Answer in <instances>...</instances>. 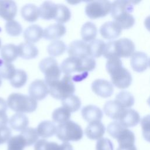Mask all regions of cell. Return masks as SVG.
Instances as JSON below:
<instances>
[{
    "mask_svg": "<svg viewBox=\"0 0 150 150\" xmlns=\"http://www.w3.org/2000/svg\"><path fill=\"white\" fill-rule=\"evenodd\" d=\"M66 32V27L60 23L52 24L43 30V37L46 40H56L62 37Z\"/></svg>",
    "mask_w": 150,
    "mask_h": 150,
    "instance_id": "obj_20",
    "label": "cell"
},
{
    "mask_svg": "<svg viewBox=\"0 0 150 150\" xmlns=\"http://www.w3.org/2000/svg\"><path fill=\"white\" fill-rule=\"evenodd\" d=\"M140 122L142 136L145 141L150 142V114L144 116Z\"/></svg>",
    "mask_w": 150,
    "mask_h": 150,
    "instance_id": "obj_42",
    "label": "cell"
},
{
    "mask_svg": "<svg viewBox=\"0 0 150 150\" xmlns=\"http://www.w3.org/2000/svg\"><path fill=\"white\" fill-rule=\"evenodd\" d=\"M105 67L107 71L110 75L112 84L116 87L125 89L131 84V74L122 66L120 58L112 57L108 59Z\"/></svg>",
    "mask_w": 150,
    "mask_h": 150,
    "instance_id": "obj_2",
    "label": "cell"
},
{
    "mask_svg": "<svg viewBox=\"0 0 150 150\" xmlns=\"http://www.w3.org/2000/svg\"><path fill=\"white\" fill-rule=\"evenodd\" d=\"M124 127H123L119 122L114 121L110 122L107 127V132L108 134L113 138L115 139V137L120 132V131Z\"/></svg>",
    "mask_w": 150,
    "mask_h": 150,
    "instance_id": "obj_44",
    "label": "cell"
},
{
    "mask_svg": "<svg viewBox=\"0 0 150 150\" xmlns=\"http://www.w3.org/2000/svg\"><path fill=\"white\" fill-rule=\"evenodd\" d=\"M49 93L52 97L57 100H63L75 91V87L71 75L65 74L61 80L54 82L49 86Z\"/></svg>",
    "mask_w": 150,
    "mask_h": 150,
    "instance_id": "obj_7",
    "label": "cell"
},
{
    "mask_svg": "<svg viewBox=\"0 0 150 150\" xmlns=\"http://www.w3.org/2000/svg\"><path fill=\"white\" fill-rule=\"evenodd\" d=\"M56 137L63 142L69 141H78L83 136L81 127L75 122L69 120L57 126Z\"/></svg>",
    "mask_w": 150,
    "mask_h": 150,
    "instance_id": "obj_6",
    "label": "cell"
},
{
    "mask_svg": "<svg viewBox=\"0 0 150 150\" xmlns=\"http://www.w3.org/2000/svg\"><path fill=\"white\" fill-rule=\"evenodd\" d=\"M105 128L101 121L90 122L85 129V134L88 138L93 140H98L104 135Z\"/></svg>",
    "mask_w": 150,
    "mask_h": 150,
    "instance_id": "obj_17",
    "label": "cell"
},
{
    "mask_svg": "<svg viewBox=\"0 0 150 150\" xmlns=\"http://www.w3.org/2000/svg\"><path fill=\"white\" fill-rule=\"evenodd\" d=\"M130 64L135 71L142 72L149 66V59L147 54L141 51L135 52L131 56Z\"/></svg>",
    "mask_w": 150,
    "mask_h": 150,
    "instance_id": "obj_13",
    "label": "cell"
},
{
    "mask_svg": "<svg viewBox=\"0 0 150 150\" xmlns=\"http://www.w3.org/2000/svg\"><path fill=\"white\" fill-rule=\"evenodd\" d=\"M27 74L21 69H16L15 74L9 80L11 86L15 88H21L23 87L27 81Z\"/></svg>",
    "mask_w": 150,
    "mask_h": 150,
    "instance_id": "obj_37",
    "label": "cell"
},
{
    "mask_svg": "<svg viewBox=\"0 0 150 150\" xmlns=\"http://www.w3.org/2000/svg\"><path fill=\"white\" fill-rule=\"evenodd\" d=\"M95 59L90 56L82 57H69L60 64L61 71L66 75L74 72H82L87 74L96 67Z\"/></svg>",
    "mask_w": 150,
    "mask_h": 150,
    "instance_id": "obj_3",
    "label": "cell"
},
{
    "mask_svg": "<svg viewBox=\"0 0 150 150\" xmlns=\"http://www.w3.org/2000/svg\"><path fill=\"white\" fill-rule=\"evenodd\" d=\"M117 150H137V149L134 144L126 146H118Z\"/></svg>",
    "mask_w": 150,
    "mask_h": 150,
    "instance_id": "obj_48",
    "label": "cell"
},
{
    "mask_svg": "<svg viewBox=\"0 0 150 150\" xmlns=\"http://www.w3.org/2000/svg\"><path fill=\"white\" fill-rule=\"evenodd\" d=\"M135 49V44L131 39L120 38L106 43L103 55L107 59L112 57L127 58L132 55Z\"/></svg>",
    "mask_w": 150,
    "mask_h": 150,
    "instance_id": "obj_4",
    "label": "cell"
},
{
    "mask_svg": "<svg viewBox=\"0 0 150 150\" xmlns=\"http://www.w3.org/2000/svg\"><path fill=\"white\" fill-rule=\"evenodd\" d=\"M7 104L12 110L18 112H32L37 108V101L31 97L21 93H12L7 98Z\"/></svg>",
    "mask_w": 150,
    "mask_h": 150,
    "instance_id": "obj_5",
    "label": "cell"
},
{
    "mask_svg": "<svg viewBox=\"0 0 150 150\" xmlns=\"http://www.w3.org/2000/svg\"><path fill=\"white\" fill-rule=\"evenodd\" d=\"M61 145L55 142H49L45 139L38 140L34 145V150H61Z\"/></svg>",
    "mask_w": 150,
    "mask_h": 150,
    "instance_id": "obj_40",
    "label": "cell"
},
{
    "mask_svg": "<svg viewBox=\"0 0 150 150\" xmlns=\"http://www.w3.org/2000/svg\"><path fill=\"white\" fill-rule=\"evenodd\" d=\"M125 110V108L115 100L107 101L103 107V111L105 115L115 121L119 120Z\"/></svg>",
    "mask_w": 150,
    "mask_h": 150,
    "instance_id": "obj_15",
    "label": "cell"
},
{
    "mask_svg": "<svg viewBox=\"0 0 150 150\" xmlns=\"http://www.w3.org/2000/svg\"><path fill=\"white\" fill-rule=\"evenodd\" d=\"M1 84H2V80H1V76H0V86H1Z\"/></svg>",
    "mask_w": 150,
    "mask_h": 150,
    "instance_id": "obj_52",
    "label": "cell"
},
{
    "mask_svg": "<svg viewBox=\"0 0 150 150\" xmlns=\"http://www.w3.org/2000/svg\"><path fill=\"white\" fill-rule=\"evenodd\" d=\"M139 2L131 1H115L112 3L111 15L122 29H129L135 23V18L132 15L134 5Z\"/></svg>",
    "mask_w": 150,
    "mask_h": 150,
    "instance_id": "obj_1",
    "label": "cell"
},
{
    "mask_svg": "<svg viewBox=\"0 0 150 150\" xmlns=\"http://www.w3.org/2000/svg\"><path fill=\"white\" fill-rule=\"evenodd\" d=\"M70 116V112L63 107L55 109L52 113L53 121L59 124L68 121Z\"/></svg>",
    "mask_w": 150,
    "mask_h": 150,
    "instance_id": "obj_34",
    "label": "cell"
},
{
    "mask_svg": "<svg viewBox=\"0 0 150 150\" xmlns=\"http://www.w3.org/2000/svg\"><path fill=\"white\" fill-rule=\"evenodd\" d=\"M115 100L125 108H129L135 103L133 95L127 91H122L118 93L115 96Z\"/></svg>",
    "mask_w": 150,
    "mask_h": 150,
    "instance_id": "obj_32",
    "label": "cell"
},
{
    "mask_svg": "<svg viewBox=\"0 0 150 150\" xmlns=\"http://www.w3.org/2000/svg\"><path fill=\"white\" fill-rule=\"evenodd\" d=\"M21 13L22 17L29 22H35L39 16V8L35 5L32 4L23 6L21 10Z\"/></svg>",
    "mask_w": 150,
    "mask_h": 150,
    "instance_id": "obj_27",
    "label": "cell"
},
{
    "mask_svg": "<svg viewBox=\"0 0 150 150\" xmlns=\"http://www.w3.org/2000/svg\"><path fill=\"white\" fill-rule=\"evenodd\" d=\"M67 53L69 57L89 56L88 43L81 40H74L69 44L67 48Z\"/></svg>",
    "mask_w": 150,
    "mask_h": 150,
    "instance_id": "obj_18",
    "label": "cell"
},
{
    "mask_svg": "<svg viewBox=\"0 0 150 150\" xmlns=\"http://www.w3.org/2000/svg\"><path fill=\"white\" fill-rule=\"evenodd\" d=\"M9 124L12 129L17 131H22L29 124V119L23 113L13 114L9 120Z\"/></svg>",
    "mask_w": 150,
    "mask_h": 150,
    "instance_id": "obj_24",
    "label": "cell"
},
{
    "mask_svg": "<svg viewBox=\"0 0 150 150\" xmlns=\"http://www.w3.org/2000/svg\"><path fill=\"white\" fill-rule=\"evenodd\" d=\"M39 69L45 75V81L48 87L59 80L62 71L54 57L50 56L42 59L39 63Z\"/></svg>",
    "mask_w": 150,
    "mask_h": 150,
    "instance_id": "obj_8",
    "label": "cell"
},
{
    "mask_svg": "<svg viewBox=\"0 0 150 150\" xmlns=\"http://www.w3.org/2000/svg\"><path fill=\"white\" fill-rule=\"evenodd\" d=\"M7 102L2 98L0 97V113L6 112L7 110Z\"/></svg>",
    "mask_w": 150,
    "mask_h": 150,
    "instance_id": "obj_47",
    "label": "cell"
},
{
    "mask_svg": "<svg viewBox=\"0 0 150 150\" xmlns=\"http://www.w3.org/2000/svg\"><path fill=\"white\" fill-rule=\"evenodd\" d=\"M49 93V87L45 81L42 80H35L29 85V96L35 100H42L44 99Z\"/></svg>",
    "mask_w": 150,
    "mask_h": 150,
    "instance_id": "obj_10",
    "label": "cell"
},
{
    "mask_svg": "<svg viewBox=\"0 0 150 150\" xmlns=\"http://www.w3.org/2000/svg\"><path fill=\"white\" fill-rule=\"evenodd\" d=\"M83 118L88 123L94 121H101L103 114L101 110L94 105H87L81 110Z\"/></svg>",
    "mask_w": 150,
    "mask_h": 150,
    "instance_id": "obj_16",
    "label": "cell"
},
{
    "mask_svg": "<svg viewBox=\"0 0 150 150\" xmlns=\"http://www.w3.org/2000/svg\"><path fill=\"white\" fill-rule=\"evenodd\" d=\"M71 12L69 9L64 5L57 4V12L54 20L57 23L63 24L70 20Z\"/></svg>",
    "mask_w": 150,
    "mask_h": 150,
    "instance_id": "obj_38",
    "label": "cell"
},
{
    "mask_svg": "<svg viewBox=\"0 0 150 150\" xmlns=\"http://www.w3.org/2000/svg\"><path fill=\"white\" fill-rule=\"evenodd\" d=\"M111 6L112 3L108 1H88L85 7V13L92 19L104 17L111 12Z\"/></svg>",
    "mask_w": 150,
    "mask_h": 150,
    "instance_id": "obj_9",
    "label": "cell"
},
{
    "mask_svg": "<svg viewBox=\"0 0 150 150\" xmlns=\"http://www.w3.org/2000/svg\"><path fill=\"white\" fill-rule=\"evenodd\" d=\"M36 131L39 136L43 138H47L56 133L57 126L52 121H43L39 124Z\"/></svg>",
    "mask_w": 150,
    "mask_h": 150,
    "instance_id": "obj_25",
    "label": "cell"
},
{
    "mask_svg": "<svg viewBox=\"0 0 150 150\" xmlns=\"http://www.w3.org/2000/svg\"><path fill=\"white\" fill-rule=\"evenodd\" d=\"M97 33V29L94 23L87 22L83 24L81 29V36L83 41L91 42L95 39Z\"/></svg>",
    "mask_w": 150,
    "mask_h": 150,
    "instance_id": "obj_29",
    "label": "cell"
},
{
    "mask_svg": "<svg viewBox=\"0 0 150 150\" xmlns=\"http://www.w3.org/2000/svg\"><path fill=\"white\" fill-rule=\"evenodd\" d=\"M147 103L149 104V105L150 106V96L149 97V98L147 100Z\"/></svg>",
    "mask_w": 150,
    "mask_h": 150,
    "instance_id": "obj_51",
    "label": "cell"
},
{
    "mask_svg": "<svg viewBox=\"0 0 150 150\" xmlns=\"http://www.w3.org/2000/svg\"><path fill=\"white\" fill-rule=\"evenodd\" d=\"M25 146H27L26 141L20 134L11 137L8 141L7 150H23Z\"/></svg>",
    "mask_w": 150,
    "mask_h": 150,
    "instance_id": "obj_36",
    "label": "cell"
},
{
    "mask_svg": "<svg viewBox=\"0 0 150 150\" xmlns=\"http://www.w3.org/2000/svg\"><path fill=\"white\" fill-rule=\"evenodd\" d=\"M21 134L25 138L27 146H31L35 144L39 138V135L36 129L32 127H27L26 129L21 131Z\"/></svg>",
    "mask_w": 150,
    "mask_h": 150,
    "instance_id": "obj_39",
    "label": "cell"
},
{
    "mask_svg": "<svg viewBox=\"0 0 150 150\" xmlns=\"http://www.w3.org/2000/svg\"><path fill=\"white\" fill-rule=\"evenodd\" d=\"M117 121L128 128L136 126L141 121V118L137 111L132 108H125L121 118Z\"/></svg>",
    "mask_w": 150,
    "mask_h": 150,
    "instance_id": "obj_14",
    "label": "cell"
},
{
    "mask_svg": "<svg viewBox=\"0 0 150 150\" xmlns=\"http://www.w3.org/2000/svg\"><path fill=\"white\" fill-rule=\"evenodd\" d=\"M16 71V69L13 64L0 59V76L1 78L10 80L15 74Z\"/></svg>",
    "mask_w": 150,
    "mask_h": 150,
    "instance_id": "obj_35",
    "label": "cell"
},
{
    "mask_svg": "<svg viewBox=\"0 0 150 150\" xmlns=\"http://www.w3.org/2000/svg\"><path fill=\"white\" fill-rule=\"evenodd\" d=\"M1 56L4 61L11 63L18 57L17 46L12 43L4 45L1 48Z\"/></svg>",
    "mask_w": 150,
    "mask_h": 150,
    "instance_id": "obj_28",
    "label": "cell"
},
{
    "mask_svg": "<svg viewBox=\"0 0 150 150\" xmlns=\"http://www.w3.org/2000/svg\"><path fill=\"white\" fill-rule=\"evenodd\" d=\"M96 150H114L113 144L109 139L102 138L97 141Z\"/></svg>",
    "mask_w": 150,
    "mask_h": 150,
    "instance_id": "obj_43",
    "label": "cell"
},
{
    "mask_svg": "<svg viewBox=\"0 0 150 150\" xmlns=\"http://www.w3.org/2000/svg\"><path fill=\"white\" fill-rule=\"evenodd\" d=\"M66 50V46L65 43L63 41L59 40L52 42L47 48L48 54L53 57L62 55Z\"/></svg>",
    "mask_w": 150,
    "mask_h": 150,
    "instance_id": "obj_33",
    "label": "cell"
},
{
    "mask_svg": "<svg viewBox=\"0 0 150 150\" xmlns=\"http://www.w3.org/2000/svg\"><path fill=\"white\" fill-rule=\"evenodd\" d=\"M91 89L96 95L103 98L110 97L114 92L112 83L104 79H96L93 81Z\"/></svg>",
    "mask_w": 150,
    "mask_h": 150,
    "instance_id": "obj_11",
    "label": "cell"
},
{
    "mask_svg": "<svg viewBox=\"0 0 150 150\" xmlns=\"http://www.w3.org/2000/svg\"><path fill=\"white\" fill-rule=\"evenodd\" d=\"M5 28L6 33L12 36H18L22 31L21 24L13 19L6 22Z\"/></svg>",
    "mask_w": 150,
    "mask_h": 150,
    "instance_id": "obj_41",
    "label": "cell"
},
{
    "mask_svg": "<svg viewBox=\"0 0 150 150\" xmlns=\"http://www.w3.org/2000/svg\"><path fill=\"white\" fill-rule=\"evenodd\" d=\"M105 43L101 39H94L88 43V50L90 56L94 58L100 57L103 54Z\"/></svg>",
    "mask_w": 150,
    "mask_h": 150,
    "instance_id": "obj_30",
    "label": "cell"
},
{
    "mask_svg": "<svg viewBox=\"0 0 150 150\" xmlns=\"http://www.w3.org/2000/svg\"><path fill=\"white\" fill-rule=\"evenodd\" d=\"M43 30L38 25H32L28 26L23 32V37L27 42L36 43L43 36Z\"/></svg>",
    "mask_w": 150,
    "mask_h": 150,
    "instance_id": "obj_23",
    "label": "cell"
},
{
    "mask_svg": "<svg viewBox=\"0 0 150 150\" xmlns=\"http://www.w3.org/2000/svg\"><path fill=\"white\" fill-rule=\"evenodd\" d=\"M118 146H126L134 145L135 137L134 134L129 129L123 127L117 135L115 138Z\"/></svg>",
    "mask_w": 150,
    "mask_h": 150,
    "instance_id": "obj_26",
    "label": "cell"
},
{
    "mask_svg": "<svg viewBox=\"0 0 150 150\" xmlns=\"http://www.w3.org/2000/svg\"><path fill=\"white\" fill-rule=\"evenodd\" d=\"M1 40L0 39V48H1Z\"/></svg>",
    "mask_w": 150,
    "mask_h": 150,
    "instance_id": "obj_54",
    "label": "cell"
},
{
    "mask_svg": "<svg viewBox=\"0 0 150 150\" xmlns=\"http://www.w3.org/2000/svg\"><path fill=\"white\" fill-rule=\"evenodd\" d=\"M12 132L11 129L5 126L0 127V145L8 141L11 137Z\"/></svg>",
    "mask_w": 150,
    "mask_h": 150,
    "instance_id": "obj_45",
    "label": "cell"
},
{
    "mask_svg": "<svg viewBox=\"0 0 150 150\" xmlns=\"http://www.w3.org/2000/svg\"><path fill=\"white\" fill-rule=\"evenodd\" d=\"M122 32L121 26L115 21H108L103 23L100 28V33L105 39L113 40L117 38Z\"/></svg>",
    "mask_w": 150,
    "mask_h": 150,
    "instance_id": "obj_12",
    "label": "cell"
},
{
    "mask_svg": "<svg viewBox=\"0 0 150 150\" xmlns=\"http://www.w3.org/2000/svg\"><path fill=\"white\" fill-rule=\"evenodd\" d=\"M144 25L147 30L150 31V15L148 16L144 21Z\"/></svg>",
    "mask_w": 150,
    "mask_h": 150,
    "instance_id": "obj_50",
    "label": "cell"
},
{
    "mask_svg": "<svg viewBox=\"0 0 150 150\" xmlns=\"http://www.w3.org/2000/svg\"><path fill=\"white\" fill-rule=\"evenodd\" d=\"M149 66L150 67V58L149 59Z\"/></svg>",
    "mask_w": 150,
    "mask_h": 150,
    "instance_id": "obj_53",
    "label": "cell"
},
{
    "mask_svg": "<svg viewBox=\"0 0 150 150\" xmlns=\"http://www.w3.org/2000/svg\"><path fill=\"white\" fill-rule=\"evenodd\" d=\"M18 56L24 59H31L35 58L39 54V50L36 46L29 42H23L18 46Z\"/></svg>",
    "mask_w": 150,
    "mask_h": 150,
    "instance_id": "obj_22",
    "label": "cell"
},
{
    "mask_svg": "<svg viewBox=\"0 0 150 150\" xmlns=\"http://www.w3.org/2000/svg\"><path fill=\"white\" fill-rule=\"evenodd\" d=\"M57 12V4L51 1L43 2L39 8V16L45 20H54Z\"/></svg>",
    "mask_w": 150,
    "mask_h": 150,
    "instance_id": "obj_21",
    "label": "cell"
},
{
    "mask_svg": "<svg viewBox=\"0 0 150 150\" xmlns=\"http://www.w3.org/2000/svg\"><path fill=\"white\" fill-rule=\"evenodd\" d=\"M62 150H73L72 145L69 142H63L61 144Z\"/></svg>",
    "mask_w": 150,
    "mask_h": 150,
    "instance_id": "obj_49",
    "label": "cell"
},
{
    "mask_svg": "<svg viewBox=\"0 0 150 150\" xmlns=\"http://www.w3.org/2000/svg\"><path fill=\"white\" fill-rule=\"evenodd\" d=\"M8 122V117L6 112L0 113V127L5 126Z\"/></svg>",
    "mask_w": 150,
    "mask_h": 150,
    "instance_id": "obj_46",
    "label": "cell"
},
{
    "mask_svg": "<svg viewBox=\"0 0 150 150\" xmlns=\"http://www.w3.org/2000/svg\"><path fill=\"white\" fill-rule=\"evenodd\" d=\"M62 107L70 112H74L79 110L81 107V100L76 96L72 94L61 100Z\"/></svg>",
    "mask_w": 150,
    "mask_h": 150,
    "instance_id": "obj_31",
    "label": "cell"
},
{
    "mask_svg": "<svg viewBox=\"0 0 150 150\" xmlns=\"http://www.w3.org/2000/svg\"><path fill=\"white\" fill-rule=\"evenodd\" d=\"M17 6L13 1H0V16L9 21L13 20L16 15Z\"/></svg>",
    "mask_w": 150,
    "mask_h": 150,
    "instance_id": "obj_19",
    "label": "cell"
}]
</instances>
